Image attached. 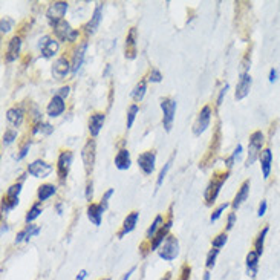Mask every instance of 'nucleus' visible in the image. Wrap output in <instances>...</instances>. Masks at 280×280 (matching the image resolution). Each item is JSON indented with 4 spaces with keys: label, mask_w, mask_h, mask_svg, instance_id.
Here are the masks:
<instances>
[{
    "label": "nucleus",
    "mask_w": 280,
    "mask_h": 280,
    "mask_svg": "<svg viewBox=\"0 0 280 280\" xmlns=\"http://www.w3.org/2000/svg\"><path fill=\"white\" fill-rule=\"evenodd\" d=\"M267 208H268V202H267L265 199H262V202L259 204V208H257V216H259V218L265 216V213H267Z\"/></svg>",
    "instance_id": "nucleus-54"
},
{
    "label": "nucleus",
    "mask_w": 280,
    "mask_h": 280,
    "mask_svg": "<svg viewBox=\"0 0 280 280\" xmlns=\"http://www.w3.org/2000/svg\"><path fill=\"white\" fill-rule=\"evenodd\" d=\"M21 49V37L20 35H14L9 41H8V48L5 52V61L6 63H12L14 60H17L18 54Z\"/></svg>",
    "instance_id": "nucleus-23"
},
{
    "label": "nucleus",
    "mask_w": 280,
    "mask_h": 280,
    "mask_svg": "<svg viewBox=\"0 0 280 280\" xmlns=\"http://www.w3.org/2000/svg\"><path fill=\"white\" fill-rule=\"evenodd\" d=\"M114 164L118 170L124 171V170H129L131 165H132V159H131V152L127 148H120L118 153L115 155V159H114Z\"/></svg>",
    "instance_id": "nucleus-29"
},
{
    "label": "nucleus",
    "mask_w": 280,
    "mask_h": 280,
    "mask_svg": "<svg viewBox=\"0 0 280 280\" xmlns=\"http://www.w3.org/2000/svg\"><path fill=\"white\" fill-rule=\"evenodd\" d=\"M52 132H54V127H52L49 123H43V121L37 123V124L32 127V135L41 134V135H45V137H49Z\"/></svg>",
    "instance_id": "nucleus-39"
},
{
    "label": "nucleus",
    "mask_w": 280,
    "mask_h": 280,
    "mask_svg": "<svg viewBox=\"0 0 280 280\" xmlns=\"http://www.w3.org/2000/svg\"><path fill=\"white\" fill-rule=\"evenodd\" d=\"M159 106H161V111H162V127L168 134V132H171V127H173L178 104L171 97H164V98H161Z\"/></svg>",
    "instance_id": "nucleus-4"
},
{
    "label": "nucleus",
    "mask_w": 280,
    "mask_h": 280,
    "mask_svg": "<svg viewBox=\"0 0 280 280\" xmlns=\"http://www.w3.org/2000/svg\"><path fill=\"white\" fill-rule=\"evenodd\" d=\"M156 164V152L155 150H145L138 155V167L145 176H150L155 171Z\"/></svg>",
    "instance_id": "nucleus-13"
},
{
    "label": "nucleus",
    "mask_w": 280,
    "mask_h": 280,
    "mask_svg": "<svg viewBox=\"0 0 280 280\" xmlns=\"http://www.w3.org/2000/svg\"><path fill=\"white\" fill-rule=\"evenodd\" d=\"M23 118H25V112H23L21 107L14 106V107H11V109L6 111V120L14 127H20L23 124Z\"/></svg>",
    "instance_id": "nucleus-30"
},
{
    "label": "nucleus",
    "mask_w": 280,
    "mask_h": 280,
    "mask_svg": "<svg viewBox=\"0 0 280 280\" xmlns=\"http://www.w3.org/2000/svg\"><path fill=\"white\" fill-rule=\"evenodd\" d=\"M103 8H104V3H97V6H95V9H94V12H92V17H91V20L83 26V29H84V34L89 37V35H94L95 32H97V29L100 28V23H101V20H103Z\"/></svg>",
    "instance_id": "nucleus-14"
},
{
    "label": "nucleus",
    "mask_w": 280,
    "mask_h": 280,
    "mask_svg": "<svg viewBox=\"0 0 280 280\" xmlns=\"http://www.w3.org/2000/svg\"><path fill=\"white\" fill-rule=\"evenodd\" d=\"M234 224H236V213L233 211V213H230L228 218H227V227H225V230L230 231V230L234 227Z\"/></svg>",
    "instance_id": "nucleus-53"
},
{
    "label": "nucleus",
    "mask_w": 280,
    "mask_h": 280,
    "mask_svg": "<svg viewBox=\"0 0 280 280\" xmlns=\"http://www.w3.org/2000/svg\"><path fill=\"white\" fill-rule=\"evenodd\" d=\"M211 115H213V111H211V106H208V104H205V106L199 111V114H198V117H196V120H195V123H193V127H191L195 137H201V135L210 127Z\"/></svg>",
    "instance_id": "nucleus-8"
},
{
    "label": "nucleus",
    "mask_w": 280,
    "mask_h": 280,
    "mask_svg": "<svg viewBox=\"0 0 280 280\" xmlns=\"http://www.w3.org/2000/svg\"><path fill=\"white\" fill-rule=\"evenodd\" d=\"M15 140H17V131H15V129H8V131H5V134H3V137H2L3 145H9V144H12Z\"/></svg>",
    "instance_id": "nucleus-45"
},
{
    "label": "nucleus",
    "mask_w": 280,
    "mask_h": 280,
    "mask_svg": "<svg viewBox=\"0 0 280 280\" xmlns=\"http://www.w3.org/2000/svg\"><path fill=\"white\" fill-rule=\"evenodd\" d=\"M268 231H270V227H264L259 233H257V236H256V239H254V244H253V250L259 254V256H262V253H264V247H265V239H267V234H268Z\"/></svg>",
    "instance_id": "nucleus-32"
},
{
    "label": "nucleus",
    "mask_w": 280,
    "mask_h": 280,
    "mask_svg": "<svg viewBox=\"0 0 280 280\" xmlns=\"http://www.w3.org/2000/svg\"><path fill=\"white\" fill-rule=\"evenodd\" d=\"M104 121H106V114H104V112H94V114L89 117L88 129H89L91 138H97V137H98V134L101 132V129H103V126H104Z\"/></svg>",
    "instance_id": "nucleus-20"
},
{
    "label": "nucleus",
    "mask_w": 280,
    "mask_h": 280,
    "mask_svg": "<svg viewBox=\"0 0 280 280\" xmlns=\"http://www.w3.org/2000/svg\"><path fill=\"white\" fill-rule=\"evenodd\" d=\"M86 51H88V41L86 40L75 48L74 55H72V61H71V64H72V75H75L80 71V68L83 66L84 57H86Z\"/></svg>",
    "instance_id": "nucleus-22"
},
{
    "label": "nucleus",
    "mask_w": 280,
    "mask_h": 280,
    "mask_svg": "<svg viewBox=\"0 0 280 280\" xmlns=\"http://www.w3.org/2000/svg\"><path fill=\"white\" fill-rule=\"evenodd\" d=\"M84 198H86V201L91 204L92 202V198H94V182L89 179L88 181V184H86V193H84Z\"/></svg>",
    "instance_id": "nucleus-51"
},
{
    "label": "nucleus",
    "mask_w": 280,
    "mask_h": 280,
    "mask_svg": "<svg viewBox=\"0 0 280 280\" xmlns=\"http://www.w3.org/2000/svg\"><path fill=\"white\" fill-rule=\"evenodd\" d=\"M38 48L41 51V57L43 58H52L60 48V41L57 38H52L49 35H45L43 38H40L38 41Z\"/></svg>",
    "instance_id": "nucleus-15"
},
{
    "label": "nucleus",
    "mask_w": 280,
    "mask_h": 280,
    "mask_svg": "<svg viewBox=\"0 0 280 280\" xmlns=\"http://www.w3.org/2000/svg\"><path fill=\"white\" fill-rule=\"evenodd\" d=\"M190 276H191V267L188 264H182L181 271H179V277L176 280H190Z\"/></svg>",
    "instance_id": "nucleus-48"
},
{
    "label": "nucleus",
    "mask_w": 280,
    "mask_h": 280,
    "mask_svg": "<svg viewBox=\"0 0 280 280\" xmlns=\"http://www.w3.org/2000/svg\"><path fill=\"white\" fill-rule=\"evenodd\" d=\"M135 270H137V267H132V268H131V270H129V271H127V273H126V274H124L123 277H121V280H129V279H131V277H132V274L135 273Z\"/></svg>",
    "instance_id": "nucleus-59"
},
{
    "label": "nucleus",
    "mask_w": 280,
    "mask_h": 280,
    "mask_svg": "<svg viewBox=\"0 0 280 280\" xmlns=\"http://www.w3.org/2000/svg\"><path fill=\"white\" fill-rule=\"evenodd\" d=\"M242 150H244V147H242V144H238V147H236V148H234V152H233V153H231V155H233V156H234V158H236V159H238V158H239V156H241V155H242Z\"/></svg>",
    "instance_id": "nucleus-58"
},
{
    "label": "nucleus",
    "mask_w": 280,
    "mask_h": 280,
    "mask_svg": "<svg viewBox=\"0 0 280 280\" xmlns=\"http://www.w3.org/2000/svg\"><path fill=\"white\" fill-rule=\"evenodd\" d=\"M158 256L164 262H173L179 256V241L176 236L168 234V238L164 241L161 248L158 250Z\"/></svg>",
    "instance_id": "nucleus-5"
},
{
    "label": "nucleus",
    "mask_w": 280,
    "mask_h": 280,
    "mask_svg": "<svg viewBox=\"0 0 280 280\" xmlns=\"http://www.w3.org/2000/svg\"><path fill=\"white\" fill-rule=\"evenodd\" d=\"M64 101H66V100H63L60 95H54V97L49 100L48 106H46V114H48V117H51V118L60 117V115L66 111V103H64Z\"/></svg>",
    "instance_id": "nucleus-21"
},
{
    "label": "nucleus",
    "mask_w": 280,
    "mask_h": 280,
    "mask_svg": "<svg viewBox=\"0 0 280 280\" xmlns=\"http://www.w3.org/2000/svg\"><path fill=\"white\" fill-rule=\"evenodd\" d=\"M259 259H261V256L254 250H250V253L247 254V259H245L247 274H248V277H251L253 280L256 279L257 271H259Z\"/></svg>",
    "instance_id": "nucleus-28"
},
{
    "label": "nucleus",
    "mask_w": 280,
    "mask_h": 280,
    "mask_svg": "<svg viewBox=\"0 0 280 280\" xmlns=\"http://www.w3.org/2000/svg\"><path fill=\"white\" fill-rule=\"evenodd\" d=\"M51 74H52V77H54L55 80H58V81L64 80L69 74H72V64H71V61L68 60L66 55H61V57H58V58L54 61L52 69H51Z\"/></svg>",
    "instance_id": "nucleus-11"
},
{
    "label": "nucleus",
    "mask_w": 280,
    "mask_h": 280,
    "mask_svg": "<svg viewBox=\"0 0 280 280\" xmlns=\"http://www.w3.org/2000/svg\"><path fill=\"white\" fill-rule=\"evenodd\" d=\"M162 224H164V218H162V214H158L155 219H153V222L150 224V227L147 228V231H145V241H152L155 236H156V233L159 231V228L162 227Z\"/></svg>",
    "instance_id": "nucleus-33"
},
{
    "label": "nucleus",
    "mask_w": 280,
    "mask_h": 280,
    "mask_svg": "<svg viewBox=\"0 0 280 280\" xmlns=\"http://www.w3.org/2000/svg\"><path fill=\"white\" fill-rule=\"evenodd\" d=\"M228 88H230V84L228 83H225V86L219 91V95H218V100H216V106L219 107L221 104H222V101H224V97L227 95V91H228Z\"/></svg>",
    "instance_id": "nucleus-52"
},
{
    "label": "nucleus",
    "mask_w": 280,
    "mask_h": 280,
    "mask_svg": "<svg viewBox=\"0 0 280 280\" xmlns=\"http://www.w3.org/2000/svg\"><path fill=\"white\" fill-rule=\"evenodd\" d=\"M228 202H225V204H221L216 210H213V213H211V216H210V222H216L221 216H222V213L228 208Z\"/></svg>",
    "instance_id": "nucleus-46"
},
{
    "label": "nucleus",
    "mask_w": 280,
    "mask_h": 280,
    "mask_svg": "<svg viewBox=\"0 0 280 280\" xmlns=\"http://www.w3.org/2000/svg\"><path fill=\"white\" fill-rule=\"evenodd\" d=\"M114 193H115V190H114V188H109V190H106V191H104V195L101 196L100 204H101L106 210H107V205H109V199L112 198V195H114Z\"/></svg>",
    "instance_id": "nucleus-50"
},
{
    "label": "nucleus",
    "mask_w": 280,
    "mask_h": 280,
    "mask_svg": "<svg viewBox=\"0 0 280 280\" xmlns=\"http://www.w3.org/2000/svg\"><path fill=\"white\" fill-rule=\"evenodd\" d=\"M55 193H57V185H54V184H41L38 187V190H37V199L40 202H45L49 198H52Z\"/></svg>",
    "instance_id": "nucleus-31"
},
{
    "label": "nucleus",
    "mask_w": 280,
    "mask_h": 280,
    "mask_svg": "<svg viewBox=\"0 0 280 280\" xmlns=\"http://www.w3.org/2000/svg\"><path fill=\"white\" fill-rule=\"evenodd\" d=\"M138 219H140V211H138V210L131 211V213L124 218V221H123V224H121V228H120V231L117 233V238H118V239H123L126 234L132 233V231L137 228Z\"/></svg>",
    "instance_id": "nucleus-17"
},
{
    "label": "nucleus",
    "mask_w": 280,
    "mask_h": 280,
    "mask_svg": "<svg viewBox=\"0 0 280 280\" xmlns=\"http://www.w3.org/2000/svg\"><path fill=\"white\" fill-rule=\"evenodd\" d=\"M241 74H248L250 68H251V51H247L242 61H241Z\"/></svg>",
    "instance_id": "nucleus-43"
},
{
    "label": "nucleus",
    "mask_w": 280,
    "mask_h": 280,
    "mask_svg": "<svg viewBox=\"0 0 280 280\" xmlns=\"http://www.w3.org/2000/svg\"><path fill=\"white\" fill-rule=\"evenodd\" d=\"M55 208H57L58 214H61V213H63V202H58V204L55 205Z\"/></svg>",
    "instance_id": "nucleus-61"
},
{
    "label": "nucleus",
    "mask_w": 280,
    "mask_h": 280,
    "mask_svg": "<svg viewBox=\"0 0 280 280\" xmlns=\"http://www.w3.org/2000/svg\"><path fill=\"white\" fill-rule=\"evenodd\" d=\"M41 211H43V205H41V202L40 201H37V202H34L32 204V207L26 211V216H25V222L26 224H32L40 214H41Z\"/></svg>",
    "instance_id": "nucleus-35"
},
{
    "label": "nucleus",
    "mask_w": 280,
    "mask_h": 280,
    "mask_svg": "<svg viewBox=\"0 0 280 280\" xmlns=\"http://www.w3.org/2000/svg\"><path fill=\"white\" fill-rule=\"evenodd\" d=\"M230 176V170H222V171H214L213 178L210 179L207 188H205V193H204V199H205V204L210 207L214 204V201L218 199L219 193H221V188L224 187L225 181L228 179Z\"/></svg>",
    "instance_id": "nucleus-1"
},
{
    "label": "nucleus",
    "mask_w": 280,
    "mask_h": 280,
    "mask_svg": "<svg viewBox=\"0 0 280 280\" xmlns=\"http://www.w3.org/2000/svg\"><path fill=\"white\" fill-rule=\"evenodd\" d=\"M219 147H221V123H218V127L213 134L210 147H208V150H207V153H205V156L201 162V167H207L208 165L207 162H211V159H214V155L218 153Z\"/></svg>",
    "instance_id": "nucleus-18"
},
{
    "label": "nucleus",
    "mask_w": 280,
    "mask_h": 280,
    "mask_svg": "<svg viewBox=\"0 0 280 280\" xmlns=\"http://www.w3.org/2000/svg\"><path fill=\"white\" fill-rule=\"evenodd\" d=\"M138 114H140V106H138L137 103L131 104L129 109H127V115H126V127H127V129H131V127L134 126V123H135Z\"/></svg>",
    "instance_id": "nucleus-38"
},
{
    "label": "nucleus",
    "mask_w": 280,
    "mask_h": 280,
    "mask_svg": "<svg viewBox=\"0 0 280 280\" xmlns=\"http://www.w3.org/2000/svg\"><path fill=\"white\" fill-rule=\"evenodd\" d=\"M168 214H167V219L164 221V224H162V227L159 228V231L156 233V236L148 242V241H145L147 244H148V248H150V253L152 251H158L159 248H161V245L164 244V241L168 238V234H170V230H171V227H173V204L168 207V211H167Z\"/></svg>",
    "instance_id": "nucleus-2"
},
{
    "label": "nucleus",
    "mask_w": 280,
    "mask_h": 280,
    "mask_svg": "<svg viewBox=\"0 0 280 280\" xmlns=\"http://www.w3.org/2000/svg\"><path fill=\"white\" fill-rule=\"evenodd\" d=\"M12 26H14V20H11V18H8V17H3V18H2V21H0V31H2L3 34L9 32V31L12 29Z\"/></svg>",
    "instance_id": "nucleus-49"
},
{
    "label": "nucleus",
    "mask_w": 280,
    "mask_h": 280,
    "mask_svg": "<svg viewBox=\"0 0 280 280\" xmlns=\"http://www.w3.org/2000/svg\"><path fill=\"white\" fill-rule=\"evenodd\" d=\"M17 205H18V198H9V196L3 195V198H2V213L3 214H8Z\"/></svg>",
    "instance_id": "nucleus-37"
},
{
    "label": "nucleus",
    "mask_w": 280,
    "mask_h": 280,
    "mask_svg": "<svg viewBox=\"0 0 280 280\" xmlns=\"http://www.w3.org/2000/svg\"><path fill=\"white\" fill-rule=\"evenodd\" d=\"M95 158H97V142L94 138H89L81 148V161H83V167H84V171L88 176L92 175V170L95 165Z\"/></svg>",
    "instance_id": "nucleus-6"
},
{
    "label": "nucleus",
    "mask_w": 280,
    "mask_h": 280,
    "mask_svg": "<svg viewBox=\"0 0 280 280\" xmlns=\"http://www.w3.org/2000/svg\"><path fill=\"white\" fill-rule=\"evenodd\" d=\"M104 211H106V208H104L100 202H98V204L91 202V204L88 205V210H86L88 219H89L91 224H94L95 227H100V225H101V221H103Z\"/></svg>",
    "instance_id": "nucleus-25"
},
{
    "label": "nucleus",
    "mask_w": 280,
    "mask_h": 280,
    "mask_svg": "<svg viewBox=\"0 0 280 280\" xmlns=\"http://www.w3.org/2000/svg\"><path fill=\"white\" fill-rule=\"evenodd\" d=\"M29 147H31V140H26L25 141V144H21V147H20V150H18V153L15 155V159L17 161H21L26 155H28V152H29Z\"/></svg>",
    "instance_id": "nucleus-47"
},
{
    "label": "nucleus",
    "mask_w": 280,
    "mask_h": 280,
    "mask_svg": "<svg viewBox=\"0 0 280 280\" xmlns=\"http://www.w3.org/2000/svg\"><path fill=\"white\" fill-rule=\"evenodd\" d=\"M100 280H112V279H109V277H106V279H100Z\"/></svg>",
    "instance_id": "nucleus-64"
},
{
    "label": "nucleus",
    "mask_w": 280,
    "mask_h": 280,
    "mask_svg": "<svg viewBox=\"0 0 280 280\" xmlns=\"http://www.w3.org/2000/svg\"><path fill=\"white\" fill-rule=\"evenodd\" d=\"M202 280H210V271H205L204 273V279Z\"/></svg>",
    "instance_id": "nucleus-63"
},
{
    "label": "nucleus",
    "mask_w": 280,
    "mask_h": 280,
    "mask_svg": "<svg viewBox=\"0 0 280 280\" xmlns=\"http://www.w3.org/2000/svg\"><path fill=\"white\" fill-rule=\"evenodd\" d=\"M277 77H279V72H277V69H271L270 71V75H268V80H270V83H274L276 80H277Z\"/></svg>",
    "instance_id": "nucleus-57"
},
{
    "label": "nucleus",
    "mask_w": 280,
    "mask_h": 280,
    "mask_svg": "<svg viewBox=\"0 0 280 280\" xmlns=\"http://www.w3.org/2000/svg\"><path fill=\"white\" fill-rule=\"evenodd\" d=\"M227 241H228V234H227V231H222V233H219L216 238H213V241H211V248L221 250V248L225 247Z\"/></svg>",
    "instance_id": "nucleus-40"
},
{
    "label": "nucleus",
    "mask_w": 280,
    "mask_h": 280,
    "mask_svg": "<svg viewBox=\"0 0 280 280\" xmlns=\"http://www.w3.org/2000/svg\"><path fill=\"white\" fill-rule=\"evenodd\" d=\"M175 156H176V152L168 158V161L165 162V165L161 168V171H159V175H158V179H156V188H155V191H158V188L162 185V182H164V179H165V176H167V173H168V170H170V167H171V162H173Z\"/></svg>",
    "instance_id": "nucleus-36"
},
{
    "label": "nucleus",
    "mask_w": 280,
    "mask_h": 280,
    "mask_svg": "<svg viewBox=\"0 0 280 280\" xmlns=\"http://www.w3.org/2000/svg\"><path fill=\"white\" fill-rule=\"evenodd\" d=\"M265 144V134L262 131H256L250 135V142H248V158L245 161V167H250L256 162V159H259L261 152L264 150Z\"/></svg>",
    "instance_id": "nucleus-3"
},
{
    "label": "nucleus",
    "mask_w": 280,
    "mask_h": 280,
    "mask_svg": "<svg viewBox=\"0 0 280 280\" xmlns=\"http://www.w3.org/2000/svg\"><path fill=\"white\" fill-rule=\"evenodd\" d=\"M145 92H147V78L144 77V78H141L140 81L135 84V88H134V91H132L131 95H132V98H134L135 103H140V101H142Z\"/></svg>",
    "instance_id": "nucleus-34"
},
{
    "label": "nucleus",
    "mask_w": 280,
    "mask_h": 280,
    "mask_svg": "<svg viewBox=\"0 0 280 280\" xmlns=\"http://www.w3.org/2000/svg\"><path fill=\"white\" fill-rule=\"evenodd\" d=\"M69 94H71V88L69 86H63V88H60V91H58L57 95H60L63 100H66L69 97Z\"/></svg>",
    "instance_id": "nucleus-55"
},
{
    "label": "nucleus",
    "mask_w": 280,
    "mask_h": 280,
    "mask_svg": "<svg viewBox=\"0 0 280 280\" xmlns=\"http://www.w3.org/2000/svg\"><path fill=\"white\" fill-rule=\"evenodd\" d=\"M218 256H219V250H218V248H211V250L208 251L207 259H205V268H207V271L213 270V267L216 265Z\"/></svg>",
    "instance_id": "nucleus-41"
},
{
    "label": "nucleus",
    "mask_w": 280,
    "mask_h": 280,
    "mask_svg": "<svg viewBox=\"0 0 280 280\" xmlns=\"http://www.w3.org/2000/svg\"><path fill=\"white\" fill-rule=\"evenodd\" d=\"M161 280H171V273H170V271H167V273L161 277Z\"/></svg>",
    "instance_id": "nucleus-62"
},
{
    "label": "nucleus",
    "mask_w": 280,
    "mask_h": 280,
    "mask_svg": "<svg viewBox=\"0 0 280 280\" xmlns=\"http://www.w3.org/2000/svg\"><path fill=\"white\" fill-rule=\"evenodd\" d=\"M259 161H261V170H262V176L264 179H268L271 175V162H273V152L270 147L264 148L259 155Z\"/></svg>",
    "instance_id": "nucleus-27"
},
{
    "label": "nucleus",
    "mask_w": 280,
    "mask_h": 280,
    "mask_svg": "<svg viewBox=\"0 0 280 280\" xmlns=\"http://www.w3.org/2000/svg\"><path fill=\"white\" fill-rule=\"evenodd\" d=\"M52 28H54V34H55V37H57L58 41L75 43L77 38H78V35H80V32L77 29H74L68 20H61V21H58Z\"/></svg>",
    "instance_id": "nucleus-7"
},
{
    "label": "nucleus",
    "mask_w": 280,
    "mask_h": 280,
    "mask_svg": "<svg viewBox=\"0 0 280 280\" xmlns=\"http://www.w3.org/2000/svg\"><path fill=\"white\" fill-rule=\"evenodd\" d=\"M21 187H23V182H14L12 185H9L8 187V190H6V196H9V198H18L20 196V193H21Z\"/></svg>",
    "instance_id": "nucleus-42"
},
{
    "label": "nucleus",
    "mask_w": 280,
    "mask_h": 280,
    "mask_svg": "<svg viewBox=\"0 0 280 280\" xmlns=\"http://www.w3.org/2000/svg\"><path fill=\"white\" fill-rule=\"evenodd\" d=\"M234 162H236V158H234L233 155H230V156L225 159V167H227V170H231V167L234 165Z\"/></svg>",
    "instance_id": "nucleus-56"
},
{
    "label": "nucleus",
    "mask_w": 280,
    "mask_h": 280,
    "mask_svg": "<svg viewBox=\"0 0 280 280\" xmlns=\"http://www.w3.org/2000/svg\"><path fill=\"white\" fill-rule=\"evenodd\" d=\"M69 3L68 2H52L46 9V18L51 26H55L58 21L64 20V15L68 12Z\"/></svg>",
    "instance_id": "nucleus-9"
},
{
    "label": "nucleus",
    "mask_w": 280,
    "mask_h": 280,
    "mask_svg": "<svg viewBox=\"0 0 280 280\" xmlns=\"http://www.w3.org/2000/svg\"><path fill=\"white\" fill-rule=\"evenodd\" d=\"M86 277H88V271H86V270H81V271L77 274L75 280H86Z\"/></svg>",
    "instance_id": "nucleus-60"
},
{
    "label": "nucleus",
    "mask_w": 280,
    "mask_h": 280,
    "mask_svg": "<svg viewBox=\"0 0 280 280\" xmlns=\"http://www.w3.org/2000/svg\"><path fill=\"white\" fill-rule=\"evenodd\" d=\"M145 78H147V81H150V83H161L164 77H162L161 71H158L156 68H150L148 75H147Z\"/></svg>",
    "instance_id": "nucleus-44"
},
{
    "label": "nucleus",
    "mask_w": 280,
    "mask_h": 280,
    "mask_svg": "<svg viewBox=\"0 0 280 280\" xmlns=\"http://www.w3.org/2000/svg\"><path fill=\"white\" fill-rule=\"evenodd\" d=\"M250 187H251V182H250V179H245L244 182H242V185H241V188L238 190V193H236V196H234V199H233V202H231V208H233V211H236V210H239L241 208V205L248 199V195H250Z\"/></svg>",
    "instance_id": "nucleus-26"
},
{
    "label": "nucleus",
    "mask_w": 280,
    "mask_h": 280,
    "mask_svg": "<svg viewBox=\"0 0 280 280\" xmlns=\"http://www.w3.org/2000/svg\"><path fill=\"white\" fill-rule=\"evenodd\" d=\"M52 171L54 165L43 159H35L31 164H28V173L34 178H48Z\"/></svg>",
    "instance_id": "nucleus-12"
},
{
    "label": "nucleus",
    "mask_w": 280,
    "mask_h": 280,
    "mask_svg": "<svg viewBox=\"0 0 280 280\" xmlns=\"http://www.w3.org/2000/svg\"><path fill=\"white\" fill-rule=\"evenodd\" d=\"M72 161H74V153L72 150H61L60 155H58V159H57V176H58V181L63 184L69 175V170H71V165H72Z\"/></svg>",
    "instance_id": "nucleus-10"
},
{
    "label": "nucleus",
    "mask_w": 280,
    "mask_h": 280,
    "mask_svg": "<svg viewBox=\"0 0 280 280\" xmlns=\"http://www.w3.org/2000/svg\"><path fill=\"white\" fill-rule=\"evenodd\" d=\"M137 40H138V31L137 28H131L127 35H126V46H124V55L126 58L129 60H134L138 54V49H137Z\"/></svg>",
    "instance_id": "nucleus-19"
},
{
    "label": "nucleus",
    "mask_w": 280,
    "mask_h": 280,
    "mask_svg": "<svg viewBox=\"0 0 280 280\" xmlns=\"http://www.w3.org/2000/svg\"><path fill=\"white\" fill-rule=\"evenodd\" d=\"M41 227L35 225V224H26L23 230H20L15 236V244H21V242H29L32 238H35L37 234H40Z\"/></svg>",
    "instance_id": "nucleus-24"
},
{
    "label": "nucleus",
    "mask_w": 280,
    "mask_h": 280,
    "mask_svg": "<svg viewBox=\"0 0 280 280\" xmlns=\"http://www.w3.org/2000/svg\"><path fill=\"white\" fill-rule=\"evenodd\" d=\"M251 86H253V78H251L250 72H248V74H241L239 81H238V84H236L234 98H236L238 101L247 98L248 94H250V91H251Z\"/></svg>",
    "instance_id": "nucleus-16"
}]
</instances>
